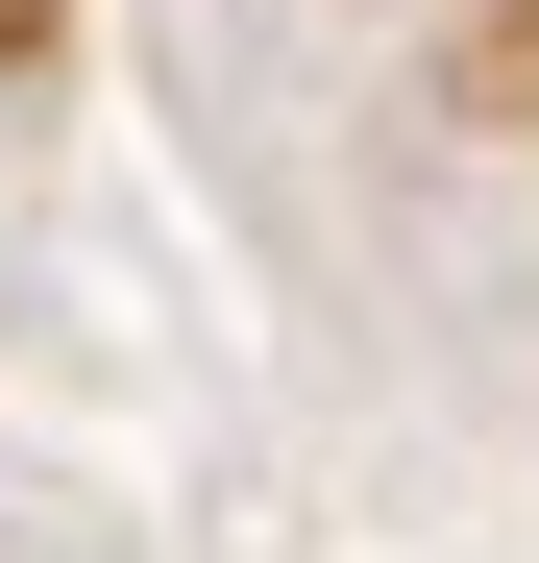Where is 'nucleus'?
<instances>
[{
	"label": "nucleus",
	"instance_id": "obj_1",
	"mask_svg": "<svg viewBox=\"0 0 539 563\" xmlns=\"http://www.w3.org/2000/svg\"><path fill=\"white\" fill-rule=\"evenodd\" d=\"M50 49H74V0H0V99H50Z\"/></svg>",
	"mask_w": 539,
	"mask_h": 563
}]
</instances>
